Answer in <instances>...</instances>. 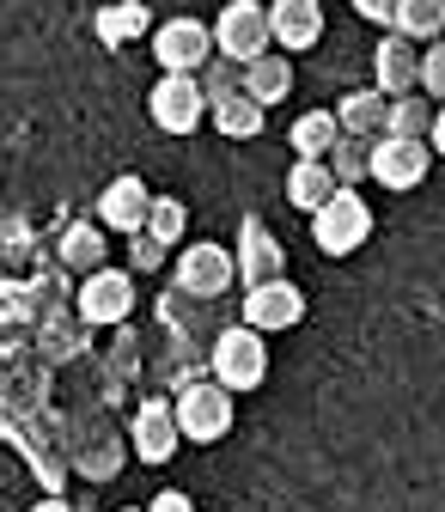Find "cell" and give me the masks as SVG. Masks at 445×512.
<instances>
[{"label": "cell", "mask_w": 445, "mask_h": 512, "mask_svg": "<svg viewBox=\"0 0 445 512\" xmlns=\"http://www.w3.org/2000/svg\"><path fill=\"white\" fill-rule=\"evenodd\" d=\"M171 409H177V427H183L189 445H220L232 433V421H238V397L220 378H189Z\"/></svg>", "instance_id": "cell-1"}, {"label": "cell", "mask_w": 445, "mask_h": 512, "mask_svg": "<svg viewBox=\"0 0 445 512\" xmlns=\"http://www.w3.org/2000/svg\"><path fill=\"white\" fill-rule=\"evenodd\" d=\"M208 366H214V378L226 384L232 397L257 391V384L269 378V342H263V330H250V324H232V330H220V336H214V354H208Z\"/></svg>", "instance_id": "cell-2"}, {"label": "cell", "mask_w": 445, "mask_h": 512, "mask_svg": "<svg viewBox=\"0 0 445 512\" xmlns=\"http://www.w3.org/2000/svg\"><path fill=\"white\" fill-rule=\"evenodd\" d=\"M311 238L324 256H354L372 238V208H366L360 189H336V196L311 214Z\"/></svg>", "instance_id": "cell-3"}, {"label": "cell", "mask_w": 445, "mask_h": 512, "mask_svg": "<svg viewBox=\"0 0 445 512\" xmlns=\"http://www.w3.org/2000/svg\"><path fill=\"white\" fill-rule=\"evenodd\" d=\"M214 110V98L202 92L196 74H159L153 92H147V116L153 128H165V135H189V128H202Z\"/></svg>", "instance_id": "cell-4"}, {"label": "cell", "mask_w": 445, "mask_h": 512, "mask_svg": "<svg viewBox=\"0 0 445 512\" xmlns=\"http://www.w3.org/2000/svg\"><path fill=\"white\" fill-rule=\"evenodd\" d=\"M220 49H214V25H202V19H165V25H153V61H159V74H202L208 61H214Z\"/></svg>", "instance_id": "cell-5"}, {"label": "cell", "mask_w": 445, "mask_h": 512, "mask_svg": "<svg viewBox=\"0 0 445 512\" xmlns=\"http://www.w3.org/2000/svg\"><path fill=\"white\" fill-rule=\"evenodd\" d=\"M214 49L232 55V61H257L275 49V25H269V7H257V0H226L220 19H214Z\"/></svg>", "instance_id": "cell-6"}, {"label": "cell", "mask_w": 445, "mask_h": 512, "mask_svg": "<svg viewBox=\"0 0 445 512\" xmlns=\"http://www.w3.org/2000/svg\"><path fill=\"white\" fill-rule=\"evenodd\" d=\"M232 281H238V256H232L226 244H214V238L189 244V250L177 256V287H183L189 299H220Z\"/></svg>", "instance_id": "cell-7"}, {"label": "cell", "mask_w": 445, "mask_h": 512, "mask_svg": "<svg viewBox=\"0 0 445 512\" xmlns=\"http://www.w3.org/2000/svg\"><path fill=\"white\" fill-rule=\"evenodd\" d=\"M433 171V147L415 141V135H378L372 141V183H385V189H415L421 177Z\"/></svg>", "instance_id": "cell-8"}, {"label": "cell", "mask_w": 445, "mask_h": 512, "mask_svg": "<svg viewBox=\"0 0 445 512\" xmlns=\"http://www.w3.org/2000/svg\"><path fill=\"white\" fill-rule=\"evenodd\" d=\"M238 281L244 287H263V281H281V269H287V250H281V238L269 232V220H257V214H244L238 220Z\"/></svg>", "instance_id": "cell-9"}, {"label": "cell", "mask_w": 445, "mask_h": 512, "mask_svg": "<svg viewBox=\"0 0 445 512\" xmlns=\"http://www.w3.org/2000/svg\"><path fill=\"white\" fill-rule=\"evenodd\" d=\"M244 324L263 330V336L305 324V293H299L287 275H281V281H263V287H244Z\"/></svg>", "instance_id": "cell-10"}, {"label": "cell", "mask_w": 445, "mask_h": 512, "mask_svg": "<svg viewBox=\"0 0 445 512\" xmlns=\"http://www.w3.org/2000/svg\"><path fill=\"white\" fill-rule=\"evenodd\" d=\"M372 74H378V92H385V98L421 92V43L403 37V31H385L378 49H372Z\"/></svg>", "instance_id": "cell-11"}, {"label": "cell", "mask_w": 445, "mask_h": 512, "mask_svg": "<svg viewBox=\"0 0 445 512\" xmlns=\"http://www.w3.org/2000/svg\"><path fill=\"white\" fill-rule=\"evenodd\" d=\"M135 311V275L122 269H92L80 281V317H92V324H122V317Z\"/></svg>", "instance_id": "cell-12"}, {"label": "cell", "mask_w": 445, "mask_h": 512, "mask_svg": "<svg viewBox=\"0 0 445 512\" xmlns=\"http://www.w3.org/2000/svg\"><path fill=\"white\" fill-rule=\"evenodd\" d=\"M129 445L141 452V464H165L177 445H183L177 409H171V403H159V397H147V403H141V415L129 421Z\"/></svg>", "instance_id": "cell-13"}, {"label": "cell", "mask_w": 445, "mask_h": 512, "mask_svg": "<svg viewBox=\"0 0 445 512\" xmlns=\"http://www.w3.org/2000/svg\"><path fill=\"white\" fill-rule=\"evenodd\" d=\"M147 214H153V189L141 177H110L104 183V196H98V220L110 232H147Z\"/></svg>", "instance_id": "cell-14"}, {"label": "cell", "mask_w": 445, "mask_h": 512, "mask_svg": "<svg viewBox=\"0 0 445 512\" xmlns=\"http://www.w3.org/2000/svg\"><path fill=\"white\" fill-rule=\"evenodd\" d=\"M269 25H275V49L299 55L324 37V7L317 0H269Z\"/></svg>", "instance_id": "cell-15"}, {"label": "cell", "mask_w": 445, "mask_h": 512, "mask_svg": "<svg viewBox=\"0 0 445 512\" xmlns=\"http://www.w3.org/2000/svg\"><path fill=\"white\" fill-rule=\"evenodd\" d=\"M336 171H330V159H293V171H287V202L299 208V214H317L330 196H336Z\"/></svg>", "instance_id": "cell-16"}, {"label": "cell", "mask_w": 445, "mask_h": 512, "mask_svg": "<svg viewBox=\"0 0 445 512\" xmlns=\"http://www.w3.org/2000/svg\"><path fill=\"white\" fill-rule=\"evenodd\" d=\"M336 122H342V135H360V141H378L385 135V122H391V98L385 92H348L336 104Z\"/></svg>", "instance_id": "cell-17"}, {"label": "cell", "mask_w": 445, "mask_h": 512, "mask_svg": "<svg viewBox=\"0 0 445 512\" xmlns=\"http://www.w3.org/2000/svg\"><path fill=\"white\" fill-rule=\"evenodd\" d=\"M147 25H153L147 0H110V7H98V13H92V31H98V43H104V49H122V43H135Z\"/></svg>", "instance_id": "cell-18"}, {"label": "cell", "mask_w": 445, "mask_h": 512, "mask_svg": "<svg viewBox=\"0 0 445 512\" xmlns=\"http://www.w3.org/2000/svg\"><path fill=\"white\" fill-rule=\"evenodd\" d=\"M244 92L257 98V104H281V98L293 92V55H287V49L257 55V61L244 68Z\"/></svg>", "instance_id": "cell-19"}, {"label": "cell", "mask_w": 445, "mask_h": 512, "mask_svg": "<svg viewBox=\"0 0 445 512\" xmlns=\"http://www.w3.org/2000/svg\"><path fill=\"white\" fill-rule=\"evenodd\" d=\"M263 110H269V104H257L250 92H232V98H214L208 122L220 128L226 141H257V135H263Z\"/></svg>", "instance_id": "cell-20"}, {"label": "cell", "mask_w": 445, "mask_h": 512, "mask_svg": "<svg viewBox=\"0 0 445 512\" xmlns=\"http://www.w3.org/2000/svg\"><path fill=\"white\" fill-rule=\"evenodd\" d=\"M336 141H342L336 110H305V116L293 122V159H330Z\"/></svg>", "instance_id": "cell-21"}, {"label": "cell", "mask_w": 445, "mask_h": 512, "mask_svg": "<svg viewBox=\"0 0 445 512\" xmlns=\"http://www.w3.org/2000/svg\"><path fill=\"white\" fill-rule=\"evenodd\" d=\"M104 232H110V226H92V220H74L68 232H61V263H68V269H80V275H92V269H104Z\"/></svg>", "instance_id": "cell-22"}, {"label": "cell", "mask_w": 445, "mask_h": 512, "mask_svg": "<svg viewBox=\"0 0 445 512\" xmlns=\"http://www.w3.org/2000/svg\"><path fill=\"white\" fill-rule=\"evenodd\" d=\"M433 116H439V104H433L427 92H403V98H391L385 135H415V141H427V135H433Z\"/></svg>", "instance_id": "cell-23"}, {"label": "cell", "mask_w": 445, "mask_h": 512, "mask_svg": "<svg viewBox=\"0 0 445 512\" xmlns=\"http://www.w3.org/2000/svg\"><path fill=\"white\" fill-rule=\"evenodd\" d=\"M391 31H403V37H415V43L445 37V0H397Z\"/></svg>", "instance_id": "cell-24"}, {"label": "cell", "mask_w": 445, "mask_h": 512, "mask_svg": "<svg viewBox=\"0 0 445 512\" xmlns=\"http://www.w3.org/2000/svg\"><path fill=\"white\" fill-rule=\"evenodd\" d=\"M330 171H336V183H342V189H360V183L372 177V141L342 135V141L330 147Z\"/></svg>", "instance_id": "cell-25"}, {"label": "cell", "mask_w": 445, "mask_h": 512, "mask_svg": "<svg viewBox=\"0 0 445 512\" xmlns=\"http://www.w3.org/2000/svg\"><path fill=\"white\" fill-rule=\"evenodd\" d=\"M147 232H153L159 244H183V232H189V208H183L177 196H153V214H147Z\"/></svg>", "instance_id": "cell-26"}, {"label": "cell", "mask_w": 445, "mask_h": 512, "mask_svg": "<svg viewBox=\"0 0 445 512\" xmlns=\"http://www.w3.org/2000/svg\"><path fill=\"white\" fill-rule=\"evenodd\" d=\"M202 80V92L208 98H232V92H244V61H232V55H214L208 68L196 74Z\"/></svg>", "instance_id": "cell-27"}, {"label": "cell", "mask_w": 445, "mask_h": 512, "mask_svg": "<svg viewBox=\"0 0 445 512\" xmlns=\"http://www.w3.org/2000/svg\"><path fill=\"white\" fill-rule=\"evenodd\" d=\"M421 92H427L433 104H445V37L421 43Z\"/></svg>", "instance_id": "cell-28"}, {"label": "cell", "mask_w": 445, "mask_h": 512, "mask_svg": "<svg viewBox=\"0 0 445 512\" xmlns=\"http://www.w3.org/2000/svg\"><path fill=\"white\" fill-rule=\"evenodd\" d=\"M165 250H171V244H159L153 232H135V238H129V263H135V269H159Z\"/></svg>", "instance_id": "cell-29"}, {"label": "cell", "mask_w": 445, "mask_h": 512, "mask_svg": "<svg viewBox=\"0 0 445 512\" xmlns=\"http://www.w3.org/2000/svg\"><path fill=\"white\" fill-rule=\"evenodd\" d=\"M354 13H360L366 25H391V19H397V0H354Z\"/></svg>", "instance_id": "cell-30"}, {"label": "cell", "mask_w": 445, "mask_h": 512, "mask_svg": "<svg viewBox=\"0 0 445 512\" xmlns=\"http://www.w3.org/2000/svg\"><path fill=\"white\" fill-rule=\"evenodd\" d=\"M147 512H196V500H189L183 488H165V494H153V500H147Z\"/></svg>", "instance_id": "cell-31"}, {"label": "cell", "mask_w": 445, "mask_h": 512, "mask_svg": "<svg viewBox=\"0 0 445 512\" xmlns=\"http://www.w3.org/2000/svg\"><path fill=\"white\" fill-rule=\"evenodd\" d=\"M427 147L445 159V104H439V116H433V135H427Z\"/></svg>", "instance_id": "cell-32"}, {"label": "cell", "mask_w": 445, "mask_h": 512, "mask_svg": "<svg viewBox=\"0 0 445 512\" xmlns=\"http://www.w3.org/2000/svg\"><path fill=\"white\" fill-rule=\"evenodd\" d=\"M37 482H43L49 494H61V470H55V464H37Z\"/></svg>", "instance_id": "cell-33"}, {"label": "cell", "mask_w": 445, "mask_h": 512, "mask_svg": "<svg viewBox=\"0 0 445 512\" xmlns=\"http://www.w3.org/2000/svg\"><path fill=\"white\" fill-rule=\"evenodd\" d=\"M31 512H74V506H68V500H61V494H43V500H37Z\"/></svg>", "instance_id": "cell-34"}, {"label": "cell", "mask_w": 445, "mask_h": 512, "mask_svg": "<svg viewBox=\"0 0 445 512\" xmlns=\"http://www.w3.org/2000/svg\"><path fill=\"white\" fill-rule=\"evenodd\" d=\"M122 512H147V506H122Z\"/></svg>", "instance_id": "cell-35"}]
</instances>
